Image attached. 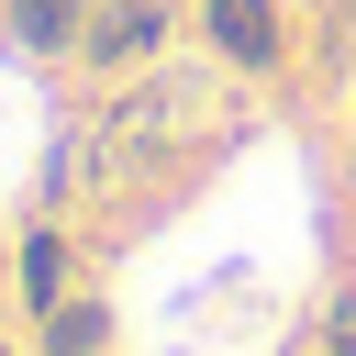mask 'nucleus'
<instances>
[{"label": "nucleus", "instance_id": "20e7f679", "mask_svg": "<svg viewBox=\"0 0 356 356\" xmlns=\"http://www.w3.org/2000/svg\"><path fill=\"white\" fill-rule=\"evenodd\" d=\"M100 334H111V312H100V300H56L33 356H100Z\"/></svg>", "mask_w": 356, "mask_h": 356}, {"label": "nucleus", "instance_id": "39448f33", "mask_svg": "<svg viewBox=\"0 0 356 356\" xmlns=\"http://www.w3.org/2000/svg\"><path fill=\"white\" fill-rule=\"evenodd\" d=\"M22 300H33V312L67 300V245H56V234H22Z\"/></svg>", "mask_w": 356, "mask_h": 356}, {"label": "nucleus", "instance_id": "f03ea898", "mask_svg": "<svg viewBox=\"0 0 356 356\" xmlns=\"http://www.w3.org/2000/svg\"><path fill=\"white\" fill-rule=\"evenodd\" d=\"M200 22H211V56L222 67H278V11L267 0H211Z\"/></svg>", "mask_w": 356, "mask_h": 356}, {"label": "nucleus", "instance_id": "f257e3e1", "mask_svg": "<svg viewBox=\"0 0 356 356\" xmlns=\"http://www.w3.org/2000/svg\"><path fill=\"white\" fill-rule=\"evenodd\" d=\"M156 33H167V11H156V0H111V11H89L78 56H89V67H134V56H156Z\"/></svg>", "mask_w": 356, "mask_h": 356}, {"label": "nucleus", "instance_id": "7ed1b4c3", "mask_svg": "<svg viewBox=\"0 0 356 356\" xmlns=\"http://www.w3.org/2000/svg\"><path fill=\"white\" fill-rule=\"evenodd\" d=\"M0 22H11L22 56H67V44L89 33V0H0Z\"/></svg>", "mask_w": 356, "mask_h": 356}, {"label": "nucleus", "instance_id": "423d86ee", "mask_svg": "<svg viewBox=\"0 0 356 356\" xmlns=\"http://www.w3.org/2000/svg\"><path fill=\"white\" fill-rule=\"evenodd\" d=\"M345 356H356V323H345Z\"/></svg>", "mask_w": 356, "mask_h": 356}]
</instances>
